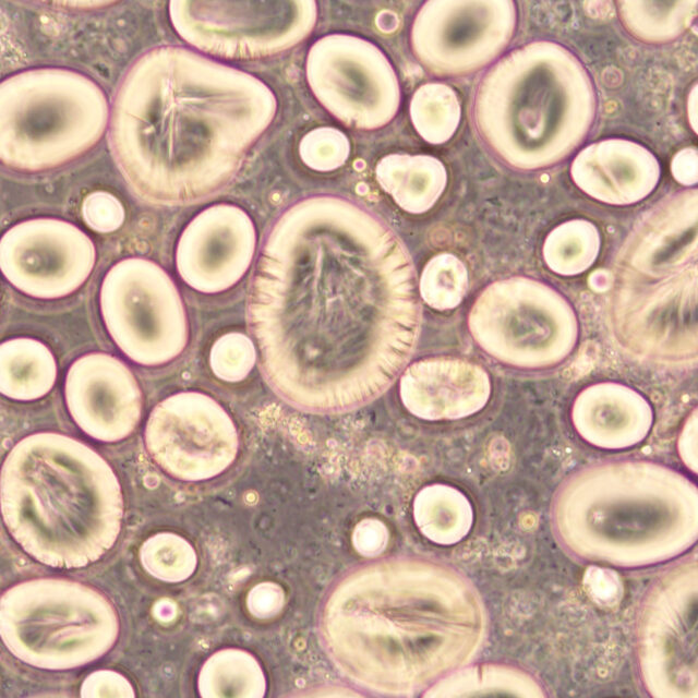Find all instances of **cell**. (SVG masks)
I'll return each mask as SVG.
<instances>
[{"label": "cell", "instance_id": "27", "mask_svg": "<svg viewBox=\"0 0 698 698\" xmlns=\"http://www.w3.org/2000/svg\"><path fill=\"white\" fill-rule=\"evenodd\" d=\"M601 248L597 226L587 219H569L554 227L545 237L542 256L546 266L564 277L577 276L595 262Z\"/></svg>", "mask_w": 698, "mask_h": 698}, {"label": "cell", "instance_id": "7", "mask_svg": "<svg viewBox=\"0 0 698 698\" xmlns=\"http://www.w3.org/2000/svg\"><path fill=\"white\" fill-rule=\"evenodd\" d=\"M120 615L98 588L65 577H36L7 588L0 634L7 650L34 669L60 672L98 661L117 645Z\"/></svg>", "mask_w": 698, "mask_h": 698}, {"label": "cell", "instance_id": "4", "mask_svg": "<svg viewBox=\"0 0 698 698\" xmlns=\"http://www.w3.org/2000/svg\"><path fill=\"white\" fill-rule=\"evenodd\" d=\"M1 513L15 543L39 564L61 569L93 565L120 535V481L87 444L38 432L8 453L0 480Z\"/></svg>", "mask_w": 698, "mask_h": 698}, {"label": "cell", "instance_id": "16", "mask_svg": "<svg viewBox=\"0 0 698 698\" xmlns=\"http://www.w3.org/2000/svg\"><path fill=\"white\" fill-rule=\"evenodd\" d=\"M256 248L255 226L241 207L215 204L183 229L176 248L182 280L203 293L233 287L248 272Z\"/></svg>", "mask_w": 698, "mask_h": 698}, {"label": "cell", "instance_id": "22", "mask_svg": "<svg viewBox=\"0 0 698 698\" xmlns=\"http://www.w3.org/2000/svg\"><path fill=\"white\" fill-rule=\"evenodd\" d=\"M380 186L410 214L431 209L447 184L443 163L430 155L389 154L375 167Z\"/></svg>", "mask_w": 698, "mask_h": 698}, {"label": "cell", "instance_id": "36", "mask_svg": "<svg viewBox=\"0 0 698 698\" xmlns=\"http://www.w3.org/2000/svg\"><path fill=\"white\" fill-rule=\"evenodd\" d=\"M673 178L684 186H693L698 181V153L695 146L679 149L672 158Z\"/></svg>", "mask_w": 698, "mask_h": 698}, {"label": "cell", "instance_id": "29", "mask_svg": "<svg viewBox=\"0 0 698 698\" xmlns=\"http://www.w3.org/2000/svg\"><path fill=\"white\" fill-rule=\"evenodd\" d=\"M142 568L151 577L167 583H180L196 571L198 556L184 537L163 531L143 541L139 550Z\"/></svg>", "mask_w": 698, "mask_h": 698}, {"label": "cell", "instance_id": "34", "mask_svg": "<svg viewBox=\"0 0 698 698\" xmlns=\"http://www.w3.org/2000/svg\"><path fill=\"white\" fill-rule=\"evenodd\" d=\"M82 697H135V689L122 673L101 669L85 676L80 686Z\"/></svg>", "mask_w": 698, "mask_h": 698}, {"label": "cell", "instance_id": "9", "mask_svg": "<svg viewBox=\"0 0 698 698\" xmlns=\"http://www.w3.org/2000/svg\"><path fill=\"white\" fill-rule=\"evenodd\" d=\"M110 337L133 362L158 366L185 349L189 322L173 280L155 262L128 257L106 273L99 291Z\"/></svg>", "mask_w": 698, "mask_h": 698}, {"label": "cell", "instance_id": "13", "mask_svg": "<svg viewBox=\"0 0 698 698\" xmlns=\"http://www.w3.org/2000/svg\"><path fill=\"white\" fill-rule=\"evenodd\" d=\"M516 23L510 0H430L411 25L412 53L434 76H466L498 58Z\"/></svg>", "mask_w": 698, "mask_h": 698}, {"label": "cell", "instance_id": "19", "mask_svg": "<svg viewBox=\"0 0 698 698\" xmlns=\"http://www.w3.org/2000/svg\"><path fill=\"white\" fill-rule=\"evenodd\" d=\"M399 395L405 408L420 419L458 420L485 407L491 381L484 368L470 360L432 357L405 369Z\"/></svg>", "mask_w": 698, "mask_h": 698}, {"label": "cell", "instance_id": "3", "mask_svg": "<svg viewBox=\"0 0 698 698\" xmlns=\"http://www.w3.org/2000/svg\"><path fill=\"white\" fill-rule=\"evenodd\" d=\"M443 566L390 557L357 566L332 587L320 630L336 666L385 694L414 691L446 674L474 646L480 619L456 610L464 586Z\"/></svg>", "mask_w": 698, "mask_h": 698}, {"label": "cell", "instance_id": "12", "mask_svg": "<svg viewBox=\"0 0 698 698\" xmlns=\"http://www.w3.org/2000/svg\"><path fill=\"white\" fill-rule=\"evenodd\" d=\"M144 444L168 477L188 483L213 480L237 460L240 438L225 408L200 392L173 394L152 410Z\"/></svg>", "mask_w": 698, "mask_h": 698}, {"label": "cell", "instance_id": "32", "mask_svg": "<svg viewBox=\"0 0 698 698\" xmlns=\"http://www.w3.org/2000/svg\"><path fill=\"white\" fill-rule=\"evenodd\" d=\"M350 154L347 135L333 127H318L303 135L299 155L309 168L327 172L340 168Z\"/></svg>", "mask_w": 698, "mask_h": 698}, {"label": "cell", "instance_id": "8", "mask_svg": "<svg viewBox=\"0 0 698 698\" xmlns=\"http://www.w3.org/2000/svg\"><path fill=\"white\" fill-rule=\"evenodd\" d=\"M474 342L494 360L521 370H543L575 350L579 323L569 301L552 286L526 276L488 285L468 314Z\"/></svg>", "mask_w": 698, "mask_h": 698}, {"label": "cell", "instance_id": "1", "mask_svg": "<svg viewBox=\"0 0 698 698\" xmlns=\"http://www.w3.org/2000/svg\"><path fill=\"white\" fill-rule=\"evenodd\" d=\"M246 320L280 399L310 413L351 411L393 385L418 344L412 257L364 206L328 194L301 198L265 238Z\"/></svg>", "mask_w": 698, "mask_h": 698}, {"label": "cell", "instance_id": "21", "mask_svg": "<svg viewBox=\"0 0 698 698\" xmlns=\"http://www.w3.org/2000/svg\"><path fill=\"white\" fill-rule=\"evenodd\" d=\"M570 419L575 431L589 444L622 449L647 437L654 416L650 402L630 386L598 382L577 394Z\"/></svg>", "mask_w": 698, "mask_h": 698}, {"label": "cell", "instance_id": "6", "mask_svg": "<svg viewBox=\"0 0 698 698\" xmlns=\"http://www.w3.org/2000/svg\"><path fill=\"white\" fill-rule=\"evenodd\" d=\"M101 88L64 69H33L0 86V158L23 172L58 168L95 146L109 125Z\"/></svg>", "mask_w": 698, "mask_h": 698}, {"label": "cell", "instance_id": "37", "mask_svg": "<svg viewBox=\"0 0 698 698\" xmlns=\"http://www.w3.org/2000/svg\"><path fill=\"white\" fill-rule=\"evenodd\" d=\"M687 116L691 130L697 133V84L691 87L687 98Z\"/></svg>", "mask_w": 698, "mask_h": 698}, {"label": "cell", "instance_id": "11", "mask_svg": "<svg viewBox=\"0 0 698 698\" xmlns=\"http://www.w3.org/2000/svg\"><path fill=\"white\" fill-rule=\"evenodd\" d=\"M305 77L316 100L347 128L381 129L400 106V85L388 58L354 35L329 34L314 41Z\"/></svg>", "mask_w": 698, "mask_h": 698}, {"label": "cell", "instance_id": "33", "mask_svg": "<svg viewBox=\"0 0 698 698\" xmlns=\"http://www.w3.org/2000/svg\"><path fill=\"white\" fill-rule=\"evenodd\" d=\"M81 210L85 224L101 233L119 229L125 216L121 202L105 191H95L86 195Z\"/></svg>", "mask_w": 698, "mask_h": 698}, {"label": "cell", "instance_id": "26", "mask_svg": "<svg viewBox=\"0 0 698 698\" xmlns=\"http://www.w3.org/2000/svg\"><path fill=\"white\" fill-rule=\"evenodd\" d=\"M697 0L619 1L617 12L626 32L635 39L660 45L682 36L697 16Z\"/></svg>", "mask_w": 698, "mask_h": 698}, {"label": "cell", "instance_id": "14", "mask_svg": "<svg viewBox=\"0 0 698 698\" xmlns=\"http://www.w3.org/2000/svg\"><path fill=\"white\" fill-rule=\"evenodd\" d=\"M619 342L636 356L682 362L697 356V264L653 281H626L613 303Z\"/></svg>", "mask_w": 698, "mask_h": 698}, {"label": "cell", "instance_id": "23", "mask_svg": "<svg viewBox=\"0 0 698 698\" xmlns=\"http://www.w3.org/2000/svg\"><path fill=\"white\" fill-rule=\"evenodd\" d=\"M57 363L51 350L28 337L5 340L0 346V392L21 401L44 397L55 385Z\"/></svg>", "mask_w": 698, "mask_h": 698}, {"label": "cell", "instance_id": "17", "mask_svg": "<svg viewBox=\"0 0 698 698\" xmlns=\"http://www.w3.org/2000/svg\"><path fill=\"white\" fill-rule=\"evenodd\" d=\"M64 398L79 428L100 442L128 437L141 419L140 385L129 366L109 353L76 359L65 376Z\"/></svg>", "mask_w": 698, "mask_h": 698}, {"label": "cell", "instance_id": "30", "mask_svg": "<svg viewBox=\"0 0 698 698\" xmlns=\"http://www.w3.org/2000/svg\"><path fill=\"white\" fill-rule=\"evenodd\" d=\"M469 285L465 263L447 252L434 255L425 264L419 280L420 298L431 308L455 309L464 300Z\"/></svg>", "mask_w": 698, "mask_h": 698}, {"label": "cell", "instance_id": "18", "mask_svg": "<svg viewBox=\"0 0 698 698\" xmlns=\"http://www.w3.org/2000/svg\"><path fill=\"white\" fill-rule=\"evenodd\" d=\"M698 194L675 192L646 210L617 256L624 281H653L697 264Z\"/></svg>", "mask_w": 698, "mask_h": 698}, {"label": "cell", "instance_id": "10", "mask_svg": "<svg viewBox=\"0 0 698 698\" xmlns=\"http://www.w3.org/2000/svg\"><path fill=\"white\" fill-rule=\"evenodd\" d=\"M178 35L198 52L226 60H255L281 53L313 31L317 4L291 1H171Z\"/></svg>", "mask_w": 698, "mask_h": 698}, {"label": "cell", "instance_id": "35", "mask_svg": "<svg viewBox=\"0 0 698 698\" xmlns=\"http://www.w3.org/2000/svg\"><path fill=\"white\" fill-rule=\"evenodd\" d=\"M387 539L386 527L377 519L360 521L353 531V543L360 550L373 553L381 549Z\"/></svg>", "mask_w": 698, "mask_h": 698}, {"label": "cell", "instance_id": "20", "mask_svg": "<svg viewBox=\"0 0 698 698\" xmlns=\"http://www.w3.org/2000/svg\"><path fill=\"white\" fill-rule=\"evenodd\" d=\"M660 164L643 145L606 139L582 148L570 165L576 186L604 204L626 206L650 195L660 180Z\"/></svg>", "mask_w": 698, "mask_h": 698}, {"label": "cell", "instance_id": "24", "mask_svg": "<svg viewBox=\"0 0 698 698\" xmlns=\"http://www.w3.org/2000/svg\"><path fill=\"white\" fill-rule=\"evenodd\" d=\"M265 671L257 658L240 648H222L203 662L197 675L202 697H263Z\"/></svg>", "mask_w": 698, "mask_h": 698}, {"label": "cell", "instance_id": "2", "mask_svg": "<svg viewBox=\"0 0 698 698\" xmlns=\"http://www.w3.org/2000/svg\"><path fill=\"white\" fill-rule=\"evenodd\" d=\"M260 79L178 46L153 48L121 79L110 108L109 146L125 182L164 206L224 189L276 117Z\"/></svg>", "mask_w": 698, "mask_h": 698}, {"label": "cell", "instance_id": "25", "mask_svg": "<svg viewBox=\"0 0 698 698\" xmlns=\"http://www.w3.org/2000/svg\"><path fill=\"white\" fill-rule=\"evenodd\" d=\"M413 519L423 535L440 544H453L470 530L472 507L455 488L432 484L418 492L413 501Z\"/></svg>", "mask_w": 698, "mask_h": 698}, {"label": "cell", "instance_id": "28", "mask_svg": "<svg viewBox=\"0 0 698 698\" xmlns=\"http://www.w3.org/2000/svg\"><path fill=\"white\" fill-rule=\"evenodd\" d=\"M409 113L417 133L430 144H443L456 133L461 107L456 92L445 83L430 82L413 93Z\"/></svg>", "mask_w": 698, "mask_h": 698}, {"label": "cell", "instance_id": "5", "mask_svg": "<svg viewBox=\"0 0 698 698\" xmlns=\"http://www.w3.org/2000/svg\"><path fill=\"white\" fill-rule=\"evenodd\" d=\"M597 108L579 59L550 40L522 45L495 62L473 96L476 130L505 165L520 171L553 167L587 137Z\"/></svg>", "mask_w": 698, "mask_h": 698}, {"label": "cell", "instance_id": "15", "mask_svg": "<svg viewBox=\"0 0 698 698\" xmlns=\"http://www.w3.org/2000/svg\"><path fill=\"white\" fill-rule=\"evenodd\" d=\"M96 262L91 238L72 222L33 218L15 224L0 241V267L17 290L36 299H59L77 290Z\"/></svg>", "mask_w": 698, "mask_h": 698}, {"label": "cell", "instance_id": "31", "mask_svg": "<svg viewBox=\"0 0 698 698\" xmlns=\"http://www.w3.org/2000/svg\"><path fill=\"white\" fill-rule=\"evenodd\" d=\"M257 358L256 348L250 337L239 332L224 334L213 344L209 365L225 382H240L252 371Z\"/></svg>", "mask_w": 698, "mask_h": 698}]
</instances>
